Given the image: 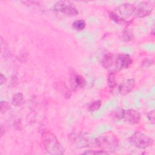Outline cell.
<instances>
[{
    "label": "cell",
    "mask_w": 155,
    "mask_h": 155,
    "mask_svg": "<svg viewBox=\"0 0 155 155\" xmlns=\"http://www.w3.org/2000/svg\"><path fill=\"white\" fill-rule=\"evenodd\" d=\"M44 147L50 154L62 155L65 153V149L59 142L57 137L50 131L44 130L41 134Z\"/></svg>",
    "instance_id": "1"
},
{
    "label": "cell",
    "mask_w": 155,
    "mask_h": 155,
    "mask_svg": "<svg viewBox=\"0 0 155 155\" xmlns=\"http://www.w3.org/2000/svg\"><path fill=\"white\" fill-rule=\"evenodd\" d=\"M96 146L108 153L114 152L119 146V140L112 134L101 135L96 138Z\"/></svg>",
    "instance_id": "2"
},
{
    "label": "cell",
    "mask_w": 155,
    "mask_h": 155,
    "mask_svg": "<svg viewBox=\"0 0 155 155\" xmlns=\"http://www.w3.org/2000/svg\"><path fill=\"white\" fill-rule=\"evenodd\" d=\"M70 142L76 148H84L88 147H97L96 139L90 138L89 136L82 134L71 133L68 135Z\"/></svg>",
    "instance_id": "3"
},
{
    "label": "cell",
    "mask_w": 155,
    "mask_h": 155,
    "mask_svg": "<svg viewBox=\"0 0 155 155\" xmlns=\"http://www.w3.org/2000/svg\"><path fill=\"white\" fill-rule=\"evenodd\" d=\"M130 139L132 143L141 149H145L153 144V139L151 137L139 131L133 133Z\"/></svg>",
    "instance_id": "4"
},
{
    "label": "cell",
    "mask_w": 155,
    "mask_h": 155,
    "mask_svg": "<svg viewBox=\"0 0 155 155\" xmlns=\"http://www.w3.org/2000/svg\"><path fill=\"white\" fill-rule=\"evenodd\" d=\"M55 11L64 13L68 16H76L79 12L72 3L66 1H60L54 5Z\"/></svg>",
    "instance_id": "5"
},
{
    "label": "cell",
    "mask_w": 155,
    "mask_h": 155,
    "mask_svg": "<svg viewBox=\"0 0 155 155\" xmlns=\"http://www.w3.org/2000/svg\"><path fill=\"white\" fill-rule=\"evenodd\" d=\"M154 8V4L150 1H142L134 6V15L138 18H143L151 14Z\"/></svg>",
    "instance_id": "6"
},
{
    "label": "cell",
    "mask_w": 155,
    "mask_h": 155,
    "mask_svg": "<svg viewBox=\"0 0 155 155\" xmlns=\"http://www.w3.org/2000/svg\"><path fill=\"white\" fill-rule=\"evenodd\" d=\"M132 59L131 56L125 53H120L115 55V62L114 70L113 71H119L123 69L127 68L132 64Z\"/></svg>",
    "instance_id": "7"
},
{
    "label": "cell",
    "mask_w": 155,
    "mask_h": 155,
    "mask_svg": "<svg viewBox=\"0 0 155 155\" xmlns=\"http://www.w3.org/2000/svg\"><path fill=\"white\" fill-rule=\"evenodd\" d=\"M117 11L120 17L126 20L130 18L134 13V5L128 3H124L117 7Z\"/></svg>",
    "instance_id": "8"
},
{
    "label": "cell",
    "mask_w": 155,
    "mask_h": 155,
    "mask_svg": "<svg viewBox=\"0 0 155 155\" xmlns=\"http://www.w3.org/2000/svg\"><path fill=\"white\" fill-rule=\"evenodd\" d=\"M140 114L136 110L128 109L124 110V118L125 121L131 124H136L140 120Z\"/></svg>",
    "instance_id": "9"
},
{
    "label": "cell",
    "mask_w": 155,
    "mask_h": 155,
    "mask_svg": "<svg viewBox=\"0 0 155 155\" xmlns=\"http://www.w3.org/2000/svg\"><path fill=\"white\" fill-rule=\"evenodd\" d=\"M135 81L134 79H128L124 81L118 88L119 93L121 95H126L130 93L134 88Z\"/></svg>",
    "instance_id": "10"
},
{
    "label": "cell",
    "mask_w": 155,
    "mask_h": 155,
    "mask_svg": "<svg viewBox=\"0 0 155 155\" xmlns=\"http://www.w3.org/2000/svg\"><path fill=\"white\" fill-rule=\"evenodd\" d=\"M71 85L73 88H82L86 85V81L84 78L78 74H74L71 78Z\"/></svg>",
    "instance_id": "11"
},
{
    "label": "cell",
    "mask_w": 155,
    "mask_h": 155,
    "mask_svg": "<svg viewBox=\"0 0 155 155\" xmlns=\"http://www.w3.org/2000/svg\"><path fill=\"white\" fill-rule=\"evenodd\" d=\"M115 62V55L111 53H106L102 59V65L106 69L114 68Z\"/></svg>",
    "instance_id": "12"
},
{
    "label": "cell",
    "mask_w": 155,
    "mask_h": 155,
    "mask_svg": "<svg viewBox=\"0 0 155 155\" xmlns=\"http://www.w3.org/2000/svg\"><path fill=\"white\" fill-rule=\"evenodd\" d=\"M134 38L133 31L131 29L129 28H125L121 34L120 39L125 42H129L132 41Z\"/></svg>",
    "instance_id": "13"
},
{
    "label": "cell",
    "mask_w": 155,
    "mask_h": 155,
    "mask_svg": "<svg viewBox=\"0 0 155 155\" xmlns=\"http://www.w3.org/2000/svg\"><path fill=\"white\" fill-rule=\"evenodd\" d=\"M56 87L58 88V91L65 97V98H69L71 96V91L70 89L66 86V85L64 83H56Z\"/></svg>",
    "instance_id": "14"
},
{
    "label": "cell",
    "mask_w": 155,
    "mask_h": 155,
    "mask_svg": "<svg viewBox=\"0 0 155 155\" xmlns=\"http://www.w3.org/2000/svg\"><path fill=\"white\" fill-rule=\"evenodd\" d=\"M25 103V99L21 93H16L12 97V104L16 107L22 106Z\"/></svg>",
    "instance_id": "15"
},
{
    "label": "cell",
    "mask_w": 155,
    "mask_h": 155,
    "mask_svg": "<svg viewBox=\"0 0 155 155\" xmlns=\"http://www.w3.org/2000/svg\"><path fill=\"white\" fill-rule=\"evenodd\" d=\"M124 110L122 108H117L113 110L111 113V119L114 122H119L124 118Z\"/></svg>",
    "instance_id": "16"
},
{
    "label": "cell",
    "mask_w": 155,
    "mask_h": 155,
    "mask_svg": "<svg viewBox=\"0 0 155 155\" xmlns=\"http://www.w3.org/2000/svg\"><path fill=\"white\" fill-rule=\"evenodd\" d=\"M108 15H109L110 18L111 20H113V21H114L116 23H117L118 24H123L125 23V20L123 19L117 13H116L113 12L109 11L108 12Z\"/></svg>",
    "instance_id": "17"
},
{
    "label": "cell",
    "mask_w": 155,
    "mask_h": 155,
    "mask_svg": "<svg viewBox=\"0 0 155 155\" xmlns=\"http://www.w3.org/2000/svg\"><path fill=\"white\" fill-rule=\"evenodd\" d=\"M86 26V23L83 19H78L73 22L72 24V27L73 28L78 31L83 30Z\"/></svg>",
    "instance_id": "18"
},
{
    "label": "cell",
    "mask_w": 155,
    "mask_h": 155,
    "mask_svg": "<svg viewBox=\"0 0 155 155\" xmlns=\"http://www.w3.org/2000/svg\"><path fill=\"white\" fill-rule=\"evenodd\" d=\"M108 85L110 88H114L116 85V81L115 78V74L114 71H110L107 78Z\"/></svg>",
    "instance_id": "19"
},
{
    "label": "cell",
    "mask_w": 155,
    "mask_h": 155,
    "mask_svg": "<svg viewBox=\"0 0 155 155\" xmlns=\"http://www.w3.org/2000/svg\"><path fill=\"white\" fill-rule=\"evenodd\" d=\"M102 105V102L100 100H96L94 101H93L91 102L88 107V110L90 112H93L94 111H96L100 108Z\"/></svg>",
    "instance_id": "20"
},
{
    "label": "cell",
    "mask_w": 155,
    "mask_h": 155,
    "mask_svg": "<svg viewBox=\"0 0 155 155\" xmlns=\"http://www.w3.org/2000/svg\"><path fill=\"white\" fill-rule=\"evenodd\" d=\"M10 109V105L6 101L1 102V114L5 113Z\"/></svg>",
    "instance_id": "21"
},
{
    "label": "cell",
    "mask_w": 155,
    "mask_h": 155,
    "mask_svg": "<svg viewBox=\"0 0 155 155\" xmlns=\"http://www.w3.org/2000/svg\"><path fill=\"white\" fill-rule=\"evenodd\" d=\"M154 64V61L152 59H145L142 63V68H146L151 67Z\"/></svg>",
    "instance_id": "22"
},
{
    "label": "cell",
    "mask_w": 155,
    "mask_h": 155,
    "mask_svg": "<svg viewBox=\"0 0 155 155\" xmlns=\"http://www.w3.org/2000/svg\"><path fill=\"white\" fill-rule=\"evenodd\" d=\"M82 154H108L109 153L107 152H105L103 150H98V151L89 150V151L84 152Z\"/></svg>",
    "instance_id": "23"
},
{
    "label": "cell",
    "mask_w": 155,
    "mask_h": 155,
    "mask_svg": "<svg viewBox=\"0 0 155 155\" xmlns=\"http://www.w3.org/2000/svg\"><path fill=\"white\" fill-rule=\"evenodd\" d=\"M147 118L148 120L150 122V123L154 124L155 120H154V110H151L147 114Z\"/></svg>",
    "instance_id": "24"
},
{
    "label": "cell",
    "mask_w": 155,
    "mask_h": 155,
    "mask_svg": "<svg viewBox=\"0 0 155 155\" xmlns=\"http://www.w3.org/2000/svg\"><path fill=\"white\" fill-rule=\"evenodd\" d=\"M0 79H1V85H2V84H3V83H4V82H5V76H4L2 73H1Z\"/></svg>",
    "instance_id": "25"
},
{
    "label": "cell",
    "mask_w": 155,
    "mask_h": 155,
    "mask_svg": "<svg viewBox=\"0 0 155 155\" xmlns=\"http://www.w3.org/2000/svg\"><path fill=\"white\" fill-rule=\"evenodd\" d=\"M154 27H153L152 28V29H151V34L153 35H154Z\"/></svg>",
    "instance_id": "26"
}]
</instances>
